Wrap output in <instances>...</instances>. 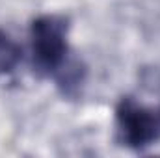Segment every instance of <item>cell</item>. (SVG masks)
I'll list each match as a JSON object with an SVG mask.
<instances>
[{
	"label": "cell",
	"mask_w": 160,
	"mask_h": 158,
	"mask_svg": "<svg viewBox=\"0 0 160 158\" xmlns=\"http://www.w3.org/2000/svg\"><path fill=\"white\" fill-rule=\"evenodd\" d=\"M116 132L121 145L143 151L160 140V116L132 97H123L116 106Z\"/></svg>",
	"instance_id": "7a4b0ae2"
},
{
	"label": "cell",
	"mask_w": 160,
	"mask_h": 158,
	"mask_svg": "<svg viewBox=\"0 0 160 158\" xmlns=\"http://www.w3.org/2000/svg\"><path fill=\"white\" fill-rule=\"evenodd\" d=\"M22 58L21 47L11 39L8 34L0 32V77L11 73Z\"/></svg>",
	"instance_id": "3957f363"
},
{
	"label": "cell",
	"mask_w": 160,
	"mask_h": 158,
	"mask_svg": "<svg viewBox=\"0 0 160 158\" xmlns=\"http://www.w3.org/2000/svg\"><path fill=\"white\" fill-rule=\"evenodd\" d=\"M69 21L62 15H41L30 24L34 63L45 75H58L67 63Z\"/></svg>",
	"instance_id": "6da1fadb"
}]
</instances>
